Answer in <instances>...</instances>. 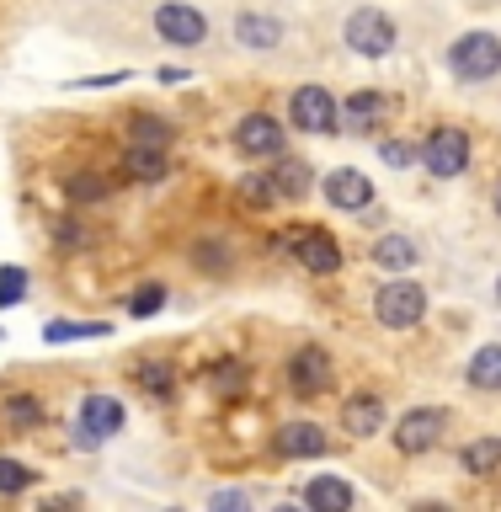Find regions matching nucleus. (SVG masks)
I'll return each mask as SVG.
<instances>
[{"label":"nucleus","instance_id":"obj_10","mask_svg":"<svg viewBox=\"0 0 501 512\" xmlns=\"http://www.w3.org/2000/svg\"><path fill=\"white\" fill-rule=\"evenodd\" d=\"M235 144H240V155H251V160H272V155H283V123L267 118V112H246V118L235 123Z\"/></svg>","mask_w":501,"mask_h":512},{"label":"nucleus","instance_id":"obj_19","mask_svg":"<svg viewBox=\"0 0 501 512\" xmlns=\"http://www.w3.org/2000/svg\"><path fill=\"white\" fill-rule=\"evenodd\" d=\"M470 384H475V390H486V395L501 390V342H486L470 358Z\"/></svg>","mask_w":501,"mask_h":512},{"label":"nucleus","instance_id":"obj_24","mask_svg":"<svg viewBox=\"0 0 501 512\" xmlns=\"http://www.w3.org/2000/svg\"><path fill=\"white\" fill-rule=\"evenodd\" d=\"M134 379H139L150 395H171V390H176V368H171V363H139Z\"/></svg>","mask_w":501,"mask_h":512},{"label":"nucleus","instance_id":"obj_3","mask_svg":"<svg viewBox=\"0 0 501 512\" xmlns=\"http://www.w3.org/2000/svg\"><path fill=\"white\" fill-rule=\"evenodd\" d=\"M128 422V411H123V400H112V395H86L80 400V411H75V443L80 448H102L107 438H118Z\"/></svg>","mask_w":501,"mask_h":512},{"label":"nucleus","instance_id":"obj_34","mask_svg":"<svg viewBox=\"0 0 501 512\" xmlns=\"http://www.w3.org/2000/svg\"><path fill=\"white\" fill-rule=\"evenodd\" d=\"M491 198H496V214H501V182H496V192H491Z\"/></svg>","mask_w":501,"mask_h":512},{"label":"nucleus","instance_id":"obj_14","mask_svg":"<svg viewBox=\"0 0 501 512\" xmlns=\"http://www.w3.org/2000/svg\"><path fill=\"white\" fill-rule=\"evenodd\" d=\"M384 422H390V411H384V400H379V395H352L347 406H342L347 438H374Z\"/></svg>","mask_w":501,"mask_h":512},{"label":"nucleus","instance_id":"obj_21","mask_svg":"<svg viewBox=\"0 0 501 512\" xmlns=\"http://www.w3.org/2000/svg\"><path fill=\"white\" fill-rule=\"evenodd\" d=\"M459 464H464L470 475H491V470H501V438H475V443H464Z\"/></svg>","mask_w":501,"mask_h":512},{"label":"nucleus","instance_id":"obj_8","mask_svg":"<svg viewBox=\"0 0 501 512\" xmlns=\"http://www.w3.org/2000/svg\"><path fill=\"white\" fill-rule=\"evenodd\" d=\"M422 166L432 176H464V166H470V139H464V128H432L427 144H422Z\"/></svg>","mask_w":501,"mask_h":512},{"label":"nucleus","instance_id":"obj_28","mask_svg":"<svg viewBox=\"0 0 501 512\" xmlns=\"http://www.w3.org/2000/svg\"><path fill=\"white\" fill-rule=\"evenodd\" d=\"M166 299H171V294H166V288H160V283H144V288H139V294H134V299H128V310H134V315L144 320V315H155V310H166Z\"/></svg>","mask_w":501,"mask_h":512},{"label":"nucleus","instance_id":"obj_15","mask_svg":"<svg viewBox=\"0 0 501 512\" xmlns=\"http://www.w3.org/2000/svg\"><path fill=\"white\" fill-rule=\"evenodd\" d=\"M235 43L240 48H278L283 22L278 16H262V11H246V16H235Z\"/></svg>","mask_w":501,"mask_h":512},{"label":"nucleus","instance_id":"obj_25","mask_svg":"<svg viewBox=\"0 0 501 512\" xmlns=\"http://www.w3.org/2000/svg\"><path fill=\"white\" fill-rule=\"evenodd\" d=\"M6 422H11L16 432H27V427L43 422V406H38L32 395H11V400H6Z\"/></svg>","mask_w":501,"mask_h":512},{"label":"nucleus","instance_id":"obj_35","mask_svg":"<svg viewBox=\"0 0 501 512\" xmlns=\"http://www.w3.org/2000/svg\"><path fill=\"white\" fill-rule=\"evenodd\" d=\"M496 304H501V278H496Z\"/></svg>","mask_w":501,"mask_h":512},{"label":"nucleus","instance_id":"obj_20","mask_svg":"<svg viewBox=\"0 0 501 512\" xmlns=\"http://www.w3.org/2000/svg\"><path fill=\"white\" fill-rule=\"evenodd\" d=\"M310 166H304V160H278V166H272V192H283V198H304V192H310Z\"/></svg>","mask_w":501,"mask_h":512},{"label":"nucleus","instance_id":"obj_33","mask_svg":"<svg viewBox=\"0 0 501 512\" xmlns=\"http://www.w3.org/2000/svg\"><path fill=\"white\" fill-rule=\"evenodd\" d=\"M384 160H390V166H406L411 150H406V144H384Z\"/></svg>","mask_w":501,"mask_h":512},{"label":"nucleus","instance_id":"obj_26","mask_svg":"<svg viewBox=\"0 0 501 512\" xmlns=\"http://www.w3.org/2000/svg\"><path fill=\"white\" fill-rule=\"evenodd\" d=\"M32 480H38V475H32L22 459H0V496H22Z\"/></svg>","mask_w":501,"mask_h":512},{"label":"nucleus","instance_id":"obj_1","mask_svg":"<svg viewBox=\"0 0 501 512\" xmlns=\"http://www.w3.org/2000/svg\"><path fill=\"white\" fill-rule=\"evenodd\" d=\"M448 70H454L459 80H470V86L496 80L501 75V38L496 32H464V38H454V48H448Z\"/></svg>","mask_w":501,"mask_h":512},{"label":"nucleus","instance_id":"obj_16","mask_svg":"<svg viewBox=\"0 0 501 512\" xmlns=\"http://www.w3.org/2000/svg\"><path fill=\"white\" fill-rule=\"evenodd\" d=\"M374 262H379L384 272H411L416 262H422V246H416L411 235H379Z\"/></svg>","mask_w":501,"mask_h":512},{"label":"nucleus","instance_id":"obj_6","mask_svg":"<svg viewBox=\"0 0 501 512\" xmlns=\"http://www.w3.org/2000/svg\"><path fill=\"white\" fill-rule=\"evenodd\" d=\"M347 48L352 54H363V59H384L395 48V22L384 11H374V6H363V11H352L347 16Z\"/></svg>","mask_w":501,"mask_h":512},{"label":"nucleus","instance_id":"obj_23","mask_svg":"<svg viewBox=\"0 0 501 512\" xmlns=\"http://www.w3.org/2000/svg\"><path fill=\"white\" fill-rule=\"evenodd\" d=\"M48 342H80V336H107L102 320H48L43 326Z\"/></svg>","mask_w":501,"mask_h":512},{"label":"nucleus","instance_id":"obj_7","mask_svg":"<svg viewBox=\"0 0 501 512\" xmlns=\"http://www.w3.org/2000/svg\"><path fill=\"white\" fill-rule=\"evenodd\" d=\"M155 32L176 48H198L208 38V16L198 6H187V0H160L155 6Z\"/></svg>","mask_w":501,"mask_h":512},{"label":"nucleus","instance_id":"obj_2","mask_svg":"<svg viewBox=\"0 0 501 512\" xmlns=\"http://www.w3.org/2000/svg\"><path fill=\"white\" fill-rule=\"evenodd\" d=\"M374 315H379V326H390V331H411V326H422V315H427V294H422V283H411V278L384 283L379 294H374Z\"/></svg>","mask_w":501,"mask_h":512},{"label":"nucleus","instance_id":"obj_31","mask_svg":"<svg viewBox=\"0 0 501 512\" xmlns=\"http://www.w3.org/2000/svg\"><path fill=\"white\" fill-rule=\"evenodd\" d=\"M198 267L203 272H224V267H230V256H224V246H198Z\"/></svg>","mask_w":501,"mask_h":512},{"label":"nucleus","instance_id":"obj_13","mask_svg":"<svg viewBox=\"0 0 501 512\" xmlns=\"http://www.w3.org/2000/svg\"><path fill=\"white\" fill-rule=\"evenodd\" d=\"M331 448L326 438V427H315V422H283L278 427V454L283 459H320Z\"/></svg>","mask_w":501,"mask_h":512},{"label":"nucleus","instance_id":"obj_9","mask_svg":"<svg viewBox=\"0 0 501 512\" xmlns=\"http://www.w3.org/2000/svg\"><path fill=\"white\" fill-rule=\"evenodd\" d=\"M443 427H448V411L416 406V411H406L395 422V448H400V454H427V448H438Z\"/></svg>","mask_w":501,"mask_h":512},{"label":"nucleus","instance_id":"obj_11","mask_svg":"<svg viewBox=\"0 0 501 512\" xmlns=\"http://www.w3.org/2000/svg\"><path fill=\"white\" fill-rule=\"evenodd\" d=\"M326 203L336 208V214H363V208L374 203V182H368L363 171H352V166H336L326 176Z\"/></svg>","mask_w":501,"mask_h":512},{"label":"nucleus","instance_id":"obj_32","mask_svg":"<svg viewBox=\"0 0 501 512\" xmlns=\"http://www.w3.org/2000/svg\"><path fill=\"white\" fill-rule=\"evenodd\" d=\"M240 192H246V198H256V203H267V198H272V176H246V187H240Z\"/></svg>","mask_w":501,"mask_h":512},{"label":"nucleus","instance_id":"obj_12","mask_svg":"<svg viewBox=\"0 0 501 512\" xmlns=\"http://www.w3.org/2000/svg\"><path fill=\"white\" fill-rule=\"evenodd\" d=\"M288 384H294L299 395H320L331 384V358H326V347H299L294 358H288Z\"/></svg>","mask_w":501,"mask_h":512},{"label":"nucleus","instance_id":"obj_18","mask_svg":"<svg viewBox=\"0 0 501 512\" xmlns=\"http://www.w3.org/2000/svg\"><path fill=\"white\" fill-rule=\"evenodd\" d=\"M123 166L134 171L139 182H155V176H166V171H171V160H166V144H128Z\"/></svg>","mask_w":501,"mask_h":512},{"label":"nucleus","instance_id":"obj_5","mask_svg":"<svg viewBox=\"0 0 501 512\" xmlns=\"http://www.w3.org/2000/svg\"><path fill=\"white\" fill-rule=\"evenodd\" d=\"M288 123L304 128V134H336L342 128V107L326 86H299L288 96Z\"/></svg>","mask_w":501,"mask_h":512},{"label":"nucleus","instance_id":"obj_22","mask_svg":"<svg viewBox=\"0 0 501 512\" xmlns=\"http://www.w3.org/2000/svg\"><path fill=\"white\" fill-rule=\"evenodd\" d=\"M342 118H347L352 128H374V123L384 118V96H379V91H358V96L342 107Z\"/></svg>","mask_w":501,"mask_h":512},{"label":"nucleus","instance_id":"obj_4","mask_svg":"<svg viewBox=\"0 0 501 512\" xmlns=\"http://www.w3.org/2000/svg\"><path fill=\"white\" fill-rule=\"evenodd\" d=\"M278 251H294V262L304 272H315V278H331L336 267H342V246H336L331 230H294V235H278L272 240Z\"/></svg>","mask_w":501,"mask_h":512},{"label":"nucleus","instance_id":"obj_17","mask_svg":"<svg viewBox=\"0 0 501 512\" xmlns=\"http://www.w3.org/2000/svg\"><path fill=\"white\" fill-rule=\"evenodd\" d=\"M304 502H310L315 512H347L352 507V486L336 475H315L310 486H304Z\"/></svg>","mask_w":501,"mask_h":512},{"label":"nucleus","instance_id":"obj_29","mask_svg":"<svg viewBox=\"0 0 501 512\" xmlns=\"http://www.w3.org/2000/svg\"><path fill=\"white\" fill-rule=\"evenodd\" d=\"M134 144H171V123L150 118V112H139L134 118Z\"/></svg>","mask_w":501,"mask_h":512},{"label":"nucleus","instance_id":"obj_27","mask_svg":"<svg viewBox=\"0 0 501 512\" xmlns=\"http://www.w3.org/2000/svg\"><path fill=\"white\" fill-rule=\"evenodd\" d=\"M22 294H27V272L22 267H0V310L22 304Z\"/></svg>","mask_w":501,"mask_h":512},{"label":"nucleus","instance_id":"obj_30","mask_svg":"<svg viewBox=\"0 0 501 512\" xmlns=\"http://www.w3.org/2000/svg\"><path fill=\"white\" fill-rule=\"evenodd\" d=\"M70 198L75 203H96V198H107V182H96V176H70Z\"/></svg>","mask_w":501,"mask_h":512}]
</instances>
